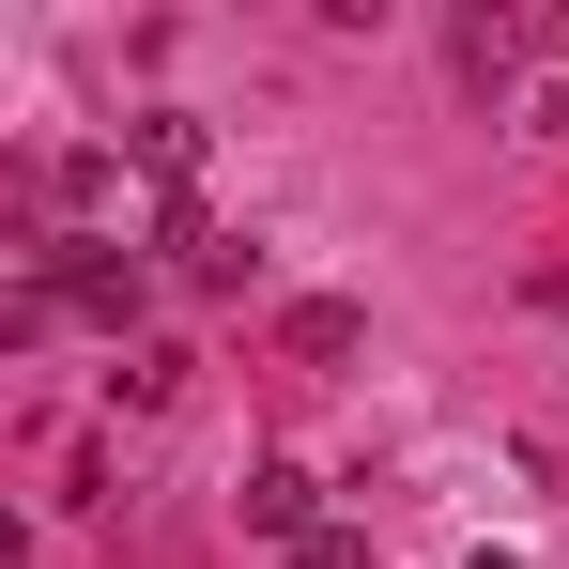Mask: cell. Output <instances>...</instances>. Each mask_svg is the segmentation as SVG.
<instances>
[{
  "label": "cell",
  "mask_w": 569,
  "mask_h": 569,
  "mask_svg": "<svg viewBox=\"0 0 569 569\" xmlns=\"http://www.w3.org/2000/svg\"><path fill=\"white\" fill-rule=\"evenodd\" d=\"M154 247H170V278H186V292H262V231H231V216H200V200L154 216Z\"/></svg>",
  "instance_id": "cell-1"
},
{
  "label": "cell",
  "mask_w": 569,
  "mask_h": 569,
  "mask_svg": "<svg viewBox=\"0 0 569 569\" xmlns=\"http://www.w3.org/2000/svg\"><path fill=\"white\" fill-rule=\"evenodd\" d=\"M200 154H216V139H200V108H139V123H123V170H154L170 200L200 186Z\"/></svg>",
  "instance_id": "cell-2"
},
{
  "label": "cell",
  "mask_w": 569,
  "mask_h": 569,
  "mask_svg": "<svg viewBox=\"0 0 569 569\" xmlns=\"http://www.w3.org/2000/svg\"><path fill=\"white\" fill-rule=\"evenodd\" d=\"M247 523L308 555V539H323V477H308V462H247Z\"/></svg>",
  "instance_id": "cell-3"
},
{
  "label": "cell",
  "mask_w": 569,
  "mask_h": 569,
  "mask_svg": "<svg viewBox=\"0 0 569 569\" xmlns=\"http://www.w3.org/2000/svg\"><path fill=\"white\" fill-rule=\"evenodd\" d=\"M278 339H292V370H339V355L370 339V308H339V292H308V308H292Z\"/></svg>",
  "instance_id": "cell-4"
},
{
  "label": "cell",
  "mask_w": 569,
  "mask_h": 569,
  "mask_svg": "<svg viewBox=\"0 0 569 569\" xmlns=\"http://www.w3.org/2000/svg\"><path fill=\"white\" fill-rule=\"evenodd\" d=\"M186 370H200L186 339H123V370H108V385H123L139 416H170V400H186Z\"/></svg>",
  "instance_id": "cell-5"
},
{
  "label": "cell",
  "mask_w": 569,
  "mask_h": 569,
  "mask_svg": "<svg viewBox=\"0 0 569 569\" xmlns=\"http://www.w3.org/2000/svg\"><path fill=\"white\" fill-rule=\"evenodd\" d=\"M292 569H370V539H355V523H323V539H308Z\"/></svg>",
  "instance_id": "cell-6"
},
{
  "label": "cell",
  "mask_w": 569,
  "mask_h": 569,
  "mask_svg": "<svg viewBox=\"0 0 569 569\" xmlns=\"http://www.w3.org/2000/svg\"><path fill=\"white\" fill-rule=\"evenodd\" d=\"M523 47H555V62H569V0H555V16H523Z\"/></svg>",
  "instance_id": "cell-7"
},
{
  "label": "cell",
  "mask_w": 569,
  "mask_h": 569,
  "mask_svg": "<svg viewBox=\"0 0 569 569\" xmlns=\"http://www.w3.org/2000/svg\"><path fill=\"white\" fill-rule=\"evenodd\" d=\"M555 139H569V93H555Z\"/></svg>",
  "instance_id": "cell-8"
}]
</instances>
